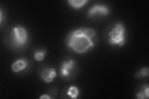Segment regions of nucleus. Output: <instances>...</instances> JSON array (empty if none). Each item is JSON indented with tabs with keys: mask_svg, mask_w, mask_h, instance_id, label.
I'll list each match as a JSON object with an SVG mask.
<instances>
[{
	"mask_svg": "<svg viewBox=\"0 0 149 99\" xmlns=\"http://www.w3.org/2000/svg\"><path fill=\"white\" fill-rule=\"evenodd\" d=\"M96 31L90 28H80L72 31L68 35L66 44L69 48L77 53H85L94 47L93 38Z\"/></svg>",
	"mask_w": 149,
	"mask_h": 99,
	"instance_id": "1",
	"label": "nucleus"
},
{
	"mask_svg": "<svg viewBox=\"0 0 149 99\" xmlns=\"http://www.w3.org/2000/svg\"><path fill=\"white\" fill-rule=\"evenodd\" d=\"M109 43L111 45L123 46L125 44V27L121 22H118L108 34Z\"/></svg>",
	"mask_w": 149,
	"mask_h": 99,
	"instance_id": "2",
	"label": "nucleus"
},
{
	"mask_svg": "<svg viewBox=\"0 0 149 99\" xmlns=\"http://www.w3.org/2000/svg\"><path fill=\"white\" fill-rule=\"evenodd\" d=\"M12 41L13 45L17 48L24 46L27 41V33L24 27H15L13 29Z\"/></svg>",
	"mask_w": 149,
	"mask_h": 99,
	"instance_id": "3",
	"label": "nucleus"
},
{
	"mask_svg": "<svg viewBox=\"0 0 149 99\" xmlns=\"http://www.w3.org/2000/svg\"><path fill=\"white\" fill-rule=\"evenodd\" d=\"M74 66H75V62L72 59L63 61L60 66L61 76L64 78L68 79L73 71Z\"/></svg>",
	"mask_w": 149,
	"mask_h": 99,
	"instance_id": "4",
	"label": "nucleus"
},
{
	"mask_svg": "<svg viewBox=\"0 0 149 99\" xmlns=\"http://www.w3.org/2000/svg\"><path fill=\"white\" fill-rule=\"evenodd\" d=\"M109 12V9L108 7L96 4V5L92 6L90 9H89V10L88 11V16L92 17L96 15V14H100V15L106 16L108 15Z\"/></svg>",
	"mask_w": 149,
	"mask_h": 99,
	"instance_id": "5",
	"label": "nucleus"
},
{
	"mask_svg": "<svg viewBox=\"0 0 149 99\" xmlns=\"http://www.w3.org/2000/svg\"><path fill=\"white\" fill-rule=\"evenodd\" d=\"M57 75L56 70L52 68H45L42 70L40 76L45 82H51Z\"/></svg>",
	"mask_w": 149,
	"mask_h": 99,
	"instance_id": "6",
	"label": "nucleus"
},
{
	"mask_svg": "<svg viewBox=\"0 0 149 99\" xmlns=\"http://www.w3.org/2000/svg\"><path fill=\"white\" fill-rule=\"evenodd\" d=\"M28 66H29L28 61L25 58H21L14 62L12 64L11 68L13 72L18 73L27 68Z\"/></svg>",
	"mask_w": 149,
	"mask_h": 99,
	"instance_id": "7",
	"label": "nucleus"
},
{
	"mask_svg": "<svg viewBox=\"0 0 149 99\" xmlns=\"http://www.w3.org/2000/svg\"><path fill=\"white\" fill-rule=\"evenodd\" d=\"M67 2L73 8L79 9L88 3V1L87 0H68Z\"/></svg>",
	"mask_w": 149,
	"mask_h": 99,
	"instance_id": "8",
	"label": "nucleus"
},
{
	"mask_svg": "<svg viewBox=\"0 0 149 99\" xmlns=\"http://www.w3.org/2000/svg\"><path fill=\"white\" fill-rule=\"evenodd\" d=\"M148 91H149V87L148 86V85H146L145 86L143 87L141 91L137 93V94L136 95V97L139 99L148 98L149 97Z\"/></svg>",
	"mask_w": 149,
	"mask_h": 99,
	"instance_id": "9",
	"label": "nucleus"
},
{
	"mask_svg": "<svg viewBox=\"0 0 149 99\" xmlns=\"http://www.w3.org/2000/svg\"><path fill=\"white\" fill-rule=\"evenodd\" d=\"M67 94L72 98H77L79 94L78 89L76 86H71L68 89Z\"/></svg>",
	"mask_w": 149,
	"mask_h": 99,
	"instance_id": "10",
	"label": "nucleus"
},
{
	"mask_svg": "<svg viewBox=\"0 0 149 99\" xmlns=\"http://www.w3.org/2000/svg\"><path fill=\"white\" fill-rule=\"evenodd\" d=\"M47 51L45 50L38 51L36 50L34 51V58L37 61H42L46 55Z\"/></svg>",
	"mask_w": 149,
	"mask_h": 99,
	"instance_id": "11",
	"label": "nucleus"
},
{
	"mask_svg": "<svg viewBox=\"0 0 149 99\" xmlns=\"http://www.w3.org/2000/svg\"><path fill=\"white\" fill-rule=\"evenodd\" d=\"M148 68H143L137 74V76L138 78H145L148 76Z\"/></svg>",
	"mask_w": 149,
	"mask_h": 99,
	"instance_id": "12",
	"label": "nucleus"
},
{
	"mask_svg": "<svg viewBox=\"0 0 149 99\" xmlns=\"http://www.w3.org/2000/svg\"><path fill=\"white\" fill-rule=\"evenodd\" d=\"M39 98L40 99H49V98H51V97L45 94V95H42L41 97H40Z\"/></svg>",
	"mask_w": 149,
	"mask_h": 99,
	"instance_id": "13",
	"label": "nucleus"
}]
</instances>
